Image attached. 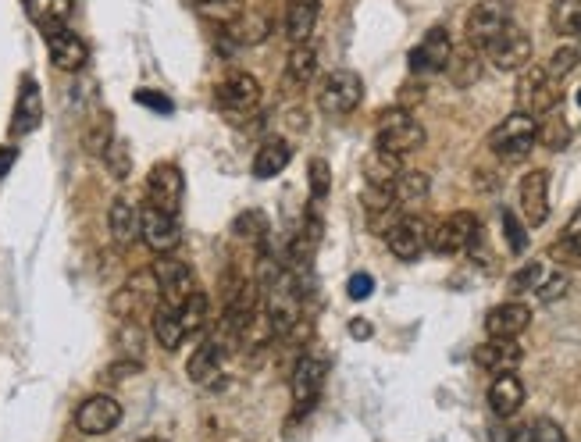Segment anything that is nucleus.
Masks as SVG:
<instances>
[{
	"label": "nucleus",
	"instance_id": "41",
	"mask_svg": "<svg viewBox=\"0 0 581 442\" xmlns=\"http://www.w3.org/2000/svg\"><path fill=\"white\" fill-rule=\"evenodd\" d=\"M578 61H581V47H574V43H564V47L553 50V58H549L542 68H546V72L553 75L557 82H564L567 75L578 68Z\"/></svg>",
	"mask_w": 581,
	"mask_h": 442
},
{
	"label": "nucleus",
	"instance_id": "15",
	"mask_svg": "<svg viewBox=\"0 0 581 442\" xmlns=\"http://www.w3.org/2000/svg\"><path fill=\"white\" fill-rule=\"evenodd\" d=\"M450 58H453L450 29H446V25H435V29L425 33V40L407 54V65L414 75H439V72H446Z\"/></svg>",
	"mask_w": 581,
	"mask_h": 442
},
{
	"label": "nucleus",
	"instance_id": "33",
	"mask_svg": "<svg viewBox=\"0 0 581 442\" xmlns=\"http://www.w3.org/2000/svg\"><path fill=\"white\" fill-rule=\"evenodd\" d=\"M154 339L168 353H175L182 343H186V332H182L179 311H175V307H168V303H157V311H154Z\"/></svg>",
	"mask_w": 581,
	"mask_h": 442
},
{
	"label": "nucleus",
	"instance_id": "5",
	"mask_svg": "<svg viewBox=\"0 0 581 442\" xmlns=\"http://www.w3.org/2000/svg\"><path fill=\"white\" fill-rule=\"evenodd\" d=\"M361 100H364V79L357 72H350V68L328 72L318 90V107H321V115H328V118L350 115V111L361 107Z\"/></svg>",
	"mask_w": 581,
	"mask_h": 442
},
{
	"label": "nucleus",
	"instance_id": "6",
	"mask_svg": "<svg viewBox=\"0 0 581 442\" xmlns=\"http://www.w3.org/2000/svg\"><path fill=\"white\" fill-rule=\"evenodd\" d=\"M157 300H161V289H157L154 271H136L115 296H111V314H118L122 321H140L147 314L157 311Z\"/></svg>",
	"mask_w": 581,
	"mask_h": 442
},
{
	"label": "nucleus",
	"instance_id": "8",
	"mask_svg": "<svg viewBox=\"0 0 581 442\" xmlns=\"http://www.w3.org/2000/svg\"><path fill=\"white\" fill-rule=\"evenodd\" d=\"M510 22V0H478L471 15H467V47H475L478 54L489 50V43L507 29Z\"/></svg>",
	"mask_w": 581,
	"mask_h": 442
},
{
	"label": "nucleus",
	"instance_id": "34",
	"mask_svg": "<svg viewBox=\"0 0 581 442\" xmlns=\"http://www.w3.org/2000/svg\"><path fill=\"white\" fill-rule=\"evenodd\" d=\"M82 143H86V154H93V157L107 154V147L115 143V122H111V111H97V115H93V122L86 125V132H82Z\"/></svg>",
	"mask_w": 581,
	"mask_h": 442
},
{
	"label": "nucleus",
	"instance_id": "43",
	"mask_svg": "<svg viewBox=\"0 0 581 442\" xmlns=\"http://www.w3.org/2000/svg\"><path fill=\"white\" fill-rule=\"evenodd\" d=\"M307 186H311L314 204H321V200L332 193V168H328L325 157H314V161L307 164Z\"/></svg>",
	"mask_w": 581,
	"mask_h": 442
},
{
	"label": "nucleus",
	"instance_id": "16",
	"mask_svg": "<svg viewBox=\"0 0 581 442\" xmlns=\"http://www.w3.org/2000/svg\"><path fill=\"white\" fill-rule=\"evenodd\" d=\"M122 421V403L107 393H93L82 400V407L75 410V425L82 435H107L115 432Z\"/></svg>",
	"mask_w": 581,
	"mask_h": 442
},
{
	"label": "nucleus",
	"instance_id": "14",
	"mask_svg": "<svg viewBox=\"0 0 581 442\" xmlns=\"http://www.w3.org/2000/svg\"><path fill=\"white\" fill-rule=\"evenodd\" d=\"M428 239H432V229H428V221L421 214H400L385 232V243L400 261H418L428 250Z\"/></svg>",
	"mask_w": 581,
	"mask_h": 442
},
{
	"label": "nucleus",
	"instance_id": "18",
	"mask_svg": "<svg viewBox=\"0 0 581 442\" xmlns=\"http://www.w3.org/2000/svg\"><path fill=\"white\" fill-rule=\"evenodd\" d=\"M43 122V97H40V82L33 75H22L18 82V97H15V115H11V136H29Z\"/></svg>",
	"mask_w": 581,
	"mask_h": 442
},
{
	"label": "nucleus",
	"instance_id": "28",
	"mask_svg": "<svg viewBox=\"0 0 581 442\" xmlns=\"http://www.w3.org/2000/svg\"><path fill=\"white\" fill-rule=\"evenodd\" d=\"M72 8L75 0H25V15H29L33 25H40L43 36L65 29L68 18H72Z\"/></svg>",
	"mask_w": 581,
	"mask_h": 442
},
{
	"label": "nucleus",
	"instance_id": "29",
	"mask_svg": "<svg viewBox=\"0 0 581 442\" xmlns=\"http://www.w3.org/2000/svg\"><path fill=\"white\" fill-rule=\"evenodd\" d=\"M289 161H293V147L282 136H268L254 154V175L257 179H275V175L286 172Z\"/></svg>",
	"mask_w": 581,
	"mask_h": 442
},
{
	"label": "nucleus",
	"instance_id": "46",
	"mask_svg": "<svg viewBox=\"0 0 581 442\" xmlns=\"http://www.w3.org/2000/svg\"><path fill=\"white\" fill-rule=\"evenodd\" d=\"M500 221H503V236H507L510 250H514V254H524V250H528V229H524V221L517 218L510 207H503Z\"/></svg>",
	"mask_w": 581,
	"mask_h": 442
},
{
	"label": "nucleus",
	"instance_id": "38",
	"mask_svg": "<svg viewBox=\"0 0 581 442\" xmlns=\"http://www.w3.org/2000/svg\"><path fill=\"white\" fill-rule=\"evenodd\" d=\"M207 311H211V307H207V296L204 293H193L186 303H182V307H179V321H182V332H186V339L197 336L200 328L207 325V318H211Z\"/></svg>",
	"mask_w": 581,
	"mask_h": 442
},
{
	"label": "nucleus",
	"instance_id": "55",
	"mask_svg": "<svg viewBox=\"0 0 581 442\" xmlns=\"http://www.w3.org/2000/svg\"><path fill=\"white\" fill-rule=\"evenodd\" d=\"M140 442H161V439H140Z\"/></svg>",
	"mask_w": 581,
	"mask_h": 442
},
{
	"label": "nucleus",
	"instance_id": "17",
	"mask_svg": "<svg viewBox=\"0 0 581 442\" xmlns=\"http://www.w3.org/2000/svg\"><path fill=\"white\" fill-rule=\"evenodd\" d=\"M143 243L154 250V254H172L182 243V229L175 214H164L161 207L147 204L143 207Z\"/></svg>",
	"mask_w": 581,
	"mask_h": 442
},
{
	"label": "nucleus",
	"instance_id": "25",
	"mask_svg": "<svg viewBox=\"0 0 581 442\" xmlns=\"http://www.w3.org/2000/svg\"><path fill=\"white\" fill-rule=\"evenodd\" d=\"M321 236H325V221H321V214L314 211H303V221H300V229H296L293 243H289V261H293V268L300 271V264L307 268L314 257V250H318Z\"/></svg>",
	"mask_w": 581,
	"mask_h": 442
},
{
	"label": "nucleus",
	"instance_id": "52",
	"mask_svg": "<svg viewBox=\"0 0 581 442\" xmlns=\"http://www.w3.org/2000/svg\"><path fill=\"white\" fill-rule=\"evenodd\" d=\"M532 442H567V435L553 418H539L532 425Z\"/></svg>",
	"mask_w": 581,
	"mask_h": 442
},
{
	"label": "nucleus",
	"instance_id": "10",
	"mask_svg": "<svg viewBox=\"0 0 581 442\" xmlns=\"http://www.w3.org/2000/svg\"><path fill=\"white\" fill-rule=\"evenodd\" d=\"M328 378V364L321 357H300L293 368V378H289V393H293V421L311 414L314 403L321 400V389H325Z\"/></svg>",
	"mask_w": 581,
	"mask_h": 442
},
{
	"label": "nucleus",
	"instance_id": "31",
	"mask_svg": "<svg viewBox=\"0 0 581 442\" xmlns=\"http://www.w3.org/2000/svg\"><path fill=\"white\" fill-rule=\"evenodd\" d=\"M400 175H403V157L385 154V150H378V147L371 150L368 157H364V179H368V186L393 189Z\"/></svg>",
	"mask_w": 581,
	"mask_h": 442
},
{
	"label": "nucleus",
	"instance_id": "40",
	"mask_svg": "<svg viewBox=\"0 0 581 442\" xmlns=\"http://www.w3.org/2000/svg\"><path fill=\"white\" fill-rule=\"evenodd\" d=\"M393 193H396V204H418V200L428 197V175L407 172V168H403V175L396 179Z\"/></svg>",
	"mask_w": 581,
	"mask_h": 442
},
{
	"label": "nucleus",
	"instance_id": "57",
	"mask_svg": "<svg viewBox=\"0 0 581 442\" xmlns=\"http://www.w3.org/2000/svg\"><path fill=\"white\" fill-rule=\"evenodd\" d=\"M578 36H581V33H578Z\"/></svg>",
	"mask_w": 581,
	"mask_h": 442
},
{
	"label": "nucleus",
	"instance_id": "26",
	"mask_svg": "<svg viewBox=\"0 0 581 442\" xmlns=\"http://www.w3.org/2000/svg\"><path fill=\"white\" fill-rule=\"evenodd\" d=\"M524 361V346L517 339H489L475 350V364L482 371H514Z\"/></svg>",
	"mask_w": 581,
	"mask_h": 442
},
{
	"label": "nucleus",
	"instance_id": "49",
	"mask_svg": "<svg viewBox=\"0 0 581 442\" xmlns=\"http://www.w3.org/2000/svg\"><path fill=\"white\" fill-rule=\"evenodd\" d=\"M375 293V275L371 271H357V275H350V282H346V296L350 300H368V296Z\"/></svg>",
	"mask_w": 581,
	"mask_h": 442
},
{
	"label": "nucleus",
	"instance_id": "53",
	"mask_svg": "<svg viewBox=\"0 0 581 442\" xmlns=\"http://www.w3.org/2000/svg\"><path fill=\"white\" fill-rule=\"evenodd\" d=\"M350 336H353V339H371V336H375V328H371V321L353 318V321H350Z\"/></svg>",
	"mask_w": 581,
	"mask_h": 442
},
{
	"label": "nucleus",
	"instance_id": "7",
	"mask_svg": "<svg viewBox=\"0 0 581 442\" xmlns=\"http://www.w3.org/2000/svg\"><path fill=\"white\" fill-rule=\"evenodd\" d=\"M214 104H218L221 115L229 118L254 115L257 104H261V82L250 72H229L214 86Z\"/></svg>",
	"mask_w": 581,
	"mask_h": 442
},
{
	"label": "nucleus",
	"instance_id": "42",
	"mask_svg": "<svg viewBox=\"0 0 581 442\" xmlns=\"http://www.w3.org/2000/svg\"><path fill=\"white\" fill-rule=\"evenodd\" d=\"M100 161L107 164V172L115 175L118 182H125L132 175V150H129V143L118 140V136H115V143L107 147V154L100 157Z\"/></svg>",
	"mask_w": 581,
	"mask_h": 442
},
{
	"label": "nucleus",
	"instance_id": "23",
	"mask_svg": "<svg viewBox=\"0 0 581 442\" xmlns=\"http://www.w3.org/2000/svg\"><path fill=\"white\" fill-rule=\"evenodd\" d=\"M221 33L229 36L236 47H257V43H264L271 36V15L261 8H246V11H239L236 22L225 25Z\"/></svg>",
	"mask_w": 581,
	"mask_h": 442
},
{
	"label": "nucleus",
	"instance_id": "48",
	"mask_svg": "<svg viewBox=\"0 0 581 442\" xmlns=\"http://www.w3.org/2000/svg\"><path fill=\"white\" fill-rule=\"evenodd\" d=\"M567 286H571V279H567V271H553V275H546V279L539 282L535 296H539L542 303H553V300H560V296L567 293Z\"/></svg>",
	"mask_w": 581,
	"mask_h": 442
},
{
	"label": "nucleus",
	"instance_id": "22",
	"mask_svg": "<svg viewBox=\"0 0 581 442\" xmlns=\"http://www.w3.org/2000/svg\"><path fill=\"white\" fill-rule=\"evenodd\" d=\"M107 229L118 246H132L143 236V211L129 197H115L107 207Z\"/></svg>",
	"mask_w": 581,
	"mask_h": 442
},
{
	"label": "nucleus",
	"instance_id": "54",
	"mask_svg": "<svg viewBox=\"0 0 581 442\" xmlns=\"http://www.w3.org/2000/svg\"><path fill=\"white\" fill-rule=\"evenodd\" d=\"M15 157H18V150L15 147H0V179L11 172V164H15Z\"/></svg>",
	"mask_w": 581,
	"mask_h": 442
},
{
	"label": "nucleus",
	"instance_id": "24",
	"mask_svg": "<svg viewBox=\"0 0 581 442\" xmlns=\"http://www.w3.org/2000/svg\"><path fill=\"white\" fill-rule=\"evenodd\" d=\"M524 407V382L514 371H500L489 385V410L496 418H514Z\"/></svg>",
	"mask_w": 581,
	"mask_h": 442
},
{
	"label": "nucleus",
	"instance_id": "27",
	"mask_svg": "<svg viewBox=\"0 0 581 442\" xmlns=\"http://www.w3.org/2000/svg\"><path fill=\"white\" fill-rule=\"evenodd\" d=\"M318 15H321V0H286V40L293 47L311 43Z\"/></svg>",
	"mask_w": 581,
	"mask_h": 442
},
{
	"label": "nucleus",
	"instance_id": "11",
	"mask_svg": "<svg viewBox=\"0 0 581 442\" xmlns=\"http://www.w3.org/2000/svg\"><path fill=\"white\" fill-rule=\"evenodd\" d=\"M147 197L154 207H161L164 214H175L179 218L182 200H186V175H182L179 164L161 161L150 168L147 175Z\"/></svg>",
	"mask_w": 581,
	"mask_h": 442
},
{
	"label": "nucleus",
	"instance_id": "2",
	"mask_svg": "<svg viewBox=\"0 0 581 442\" xmlns=\"http://www.w3.org/2000/svg\"><path fill=\"white\" fill-rule=\"evenodd\" d=\"M375 147L385 150V154H396V157L414 154V150L425 147V125L410 115L407 107H389V111L378 115Z\"/></svg>",
	"mask_w": 581,
	"mask_h": 442
},
{
	"label": "nucleus",
	"instance_id": "39",
	"mask_svg": "<svg viewBox=\"0 0 581 442\" xmlns=\"http://www.w3.org/2000/svg\"><path fill=\"white\" fill-rule=\"evenodd\" d=\"M193 8H197L200 18H207V22H218L221 29H225V25H232L239 18L243 4H239V0H193Z\"/></svg>",
	"mask_w": 581,
	"mask_h": 442
},
{
	"label": "nucleus",
	"instance_id": "36",
	"mask_svg": "<svg viewBox=\"0 0 581 442\" xmlns=\"http://www.w3.org/2000/svg\"><path fill=\"white\" fill-rule=\"evenodd\" d=\"M232 232H236V239H246V243L254 246H264L271 236V221L264 211H243L236 221H232Z\"/></svg>",
	"mask_w": 581,
	"mask_h": 442
},
{
	"label": "nucleus",
	"instance_id": "19",
	"mask_svg": "<svg viewBox=\"0 0 581 442\" xmlns=\"http://www.w3.org/2000/svg\"><path fill=\"white\" fill-rule=\"evenodd\" d=\"M517 197H521L524 221H528L532 229H539L542 221L549 218V172L546 168H535V172L524 175Z\"/></svg>",
	"mask_w": 581,
	"mask_h": 442
},
{
	"label": "nucleus",
	"instance_id": "51",
	"mask_svg": "<svg viewBox=\"0 0 581 442\" xmlns=\"http://www.w3.org/2000/svg\"><path fill=\"white\" fill-rule=\"evenodd\" d=\"M136 104L150 107L154 115H172V111H175L172 97H164V93H157V90H140V93H136Z\"/></svg>",
	"mask_w": 581,
	"mask_h": 442
},
{
	"label": "nucleus",
	"instance_id": "32",
	"mask_svg": "<svg viewBox=\"0 0 581 442\" xmlns=\"http://www.w3.org/2000/svg\"><path fill=\"white\" fill-rule=\"evenodd\" d=\"M314 72H318V54H314L311 43H300V47L289 50L282 82H286L289 90H300V86H307L314 79Z\"/></svg>",
	"mask_w": 581,
	"mask_h": 442
},
{
	"label": "nucleus",
	"instance_id": "12",
	"mask_svg": "<svg viewBox=\"0 0 581 442\" xmlns=\"http://www.w3.org/2000/svg\"><path fill=\"white\" fill-rule=\"evenodd\" d=\"M492 58V65L500 68V72H521V68L532 65V54H535V43L532 36L524 33L517 22H507V29H503L496 40L489 43V50H485Z\"/></svg>",
	"mask_w": 581,
	"mask_h": 442
},
{
	"label": "nucleus",
	"instance_id": "50",
	"mask_svg": "<svg viewBox=\"0 0 581 442\" xmlns=\"http://www.w3.org/2000/svg\"><path fill=\"white\" fill-rule=\"evenodd\" d=\"M118 343H122V350L129 353V361H140V357H143V332H140V325H136V321H129V325L122 328Z\"/></svg>",
	"mask_w": 581,
	"mask_h": 442
},
{
	"label": "nucleus",
	"instance_id": "30",
	"mask_svg": "<svg viewBox=\"0 0 581 442\" xmlns=\"http://www.w3.org/2000/svg\"><path fill=\"white\" fill-rule=\"evenodd\" d=\"M221 357L225 353L218 350V346L211 343V339H204V343L193 350V357H189V364H186V375H189V382H197V385H218V375H221Z\"/></svg>",
	"mask_w": 581,
	"mask_h": 442
},
{
	"label": "nucleus",
	"instance_id": "37",
	"mask_svg": "<svg viewBox=\"0 0 581 442\" xmlns=\"http://www.w3.org/2000/svg\"><path fill=\"white\" fill-rule=\"evenodd\" d=\"M549 25H553V33L557 36H578L581 33V0H553Z\"/></svg>",
	"mask_w": 581,
	"mask_h": 442
},
{
	"label": "nucleus",
	"instance_id": "44",
	"mask_svg": "<svg viewBox=\"0 0 581 442\" xmlns=\"http://www.w3.org/2000/svg\"><path fill=\"white\" fill-rule=\"evenodd\" d=\"M542 279H546V264H542V261H528L524 268H517L514 275H510V293H514V296L532 293V289H539Z\"/></svg>",
	"mask_w": 581,
	"mask_h": 442
},
{
	"label": "nucleus",
	"instance_id": "1",
	"mask_svg": "<svg viewBox=\"0 0 581 442\" xmlns=\"http://www.w3.org/2000/svg\"><path fill=\"white\" fill-rule=\"evenodd\" d=\"M264 289V314H268V328L275 336H289L303 318V286L296 268H279V275Z\"/></svg>",
	"mask_w": 581,
	"mask_h": 442
},
{
	"label": "nucleus",
	"instance_id": "4",
	"mask_svg": "<svg viewBox=\"0 0 581 442\" xmlns=\"http://www.w3.org/2000/svg\"><path fill=\"white\" fill-rule=\"evenodd\" d=\"M560 97H564L560 82L542 65L521 68V79H517V111H524V115H532V118L553 115Z\"/></svg>",
	"mask_w": 581,
	"mask_h": 442
},
{
	"label": "nucleus",
	"instance_id": "21",
	"mask_svg": "<svg viewBox=\"0 0 581 442\" xmlns=\"http://www.w3.org/2000/svg\"><path fill=\"white\" fill-rule=\"evenodd\" d=\"M47 50H50V61L54 68L61 72H82L86 61H90V47L82 36H75L72 29H58V33L47 36Z\"/></svg>",
	"mask_w": 581,
	"mask_h": 442
},
{
	"label": "nucleus",
	"instance_id": "20",
	"mask_svg": "<svg viewBox=\"0 0 581 442\" xmlns=\"http://www.w3.org/2000/svg\"><path fill=\"white\" fill-rule=\"evenodd\" d=\"M528 325H532V311L517 300L496 303L485 314V332H489V339H517Z\"/></svg>",
	"mask_w": 581,
	"mask_h": 442
},
{
	"label": "nucleus",
	"instance_id": "35",
	"mask_svg": "<svg viewBox=\"0 0 581 442\" xmlns=\"http://www.w3.org/2000/svg\"><path fill=\"white\" fill-rule=\"evenodd\" d=\"M446 72H450L453 86H460V90H467L471 82L482 75V58H478L475 47H464V50H453L450 65H446Z\"/></svg>",
	"mask_w": 581,
	"mask_h": 442
},
{
	"label": "nucleus",
	"instance_id": "45",
	"mask_svg": "<svg viewBox=\"0 0 581 442\" xmlns=\"http://www.w3.org/2000/svg\"><path fill=\"white\" fill-rule=\"evenodd\" d=\"M489 439L492 442H532V425H524V421H514V418H500L492 425Z\"/></svg>",
	"mask_w": 581,
	"mask_h": 442
},
{
	"label": "nucleus",
	"instance_id": "3",
	"mask_svg": "<svg viewBox=\"0 0 581 442\" xmlns=\"http://www.w3.org/2000/svg\"><path fill=\"white\" fill-rule=\"evenodd\" d=\"M535 143H539V118L524 115V111L507 115L489 132V150L503 161H521L532 154Z\"/></svg>",
	"mask_w": 581,
	"mask_h": 442
},
{
	"label": "nucleus",
	"instance_id": "56",
	"mask_svg": "<svg viewBox=\"0 0 581 442\" xmlns=\"http://www.w3.org/2000/svg\"><path fill=\"white\" fill-rule=\"evenodd\" d=\"M578 107H581V90H578Z\"/></svg>",
	"mask_w": 581,
	"mask_h": 442
},
{
	"label": "nucleus",
	"instance_id": "13",
	"mask_svg": "<svg viewBox=\"0 0 581 442\" xmlns=\"http://www.w3.org/2000/svg\"><path fill=\"white\" fill-rule=\"evenodd\" d=\"M150 271H154L157 289H161V303H168L175 311H179L189 296L197 293V286H193V268H189L186 261H179V257L161 254Z\"/></svg>",
	"mask_w": 581,
	"mask_h": 442
},
{
	"label": "nucleus",
	"instance_id": "9",
	"mask_svg": "<svg viewBox=\"0 0 581 442\" xmlns=\"http://www.w3.org/2000/svg\"><path fill=\"white\" fill-rule=\"evenodd\" d=\"M478 236H482V232H478L475 214L471 211H453L432 229L428 246H432L439 257H457V254H464V250H471V243H475Z\"/></svg>",
	"mask_w": 581,
	"mask_h": 442
},
{
	"label": "nucleus",
	"instance_id": "47",
	"mask_svg": "<svg viewBox=\"0 0 581 442\" xmlns=\"http://www.w3.org/2000/svg\"><path fill=\"white\" fill-rule=\"evenodd\" d=\"M539 140L546 143L549 150H564L571 143V125L564 118H549L546 125H539Z\"/></svg>",
	"mask_w": 581,
	"mask_h": 442
}]
</instances>
